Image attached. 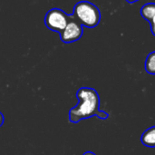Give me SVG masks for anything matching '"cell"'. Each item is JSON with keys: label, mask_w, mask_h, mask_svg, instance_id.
Masks as SVG:
<instances>
[{"label": "cell", "mask_w": 155, "mask_h": 155, "mask_svg": "<svg viewBox=\"0 0 155 155\" xmlns=\"http://www.w3.org/2000/svg\"><path fill=\"white\" fill-rule=\"evenodd\" d=\"M78 104L69 111V121L77 124L82 120L97 116L106 120L109 114L100 110V97L96 90L90 87H82L76 93Z\"/></svg>", "instance_id": "cell-1"}, {"label": "cell", "mask_w": 155, "mask_h": 155, "mask_svg": "<svg viewBox=\"0 0 155 155\" xmlns=\"http://www.w3.org/2000/svg\"><path fill=\"white\" fill-rule=\"evenodd\" d=\"M145 71L150 74H155V51L149 54L146 58Z\"/></svg>", "instance_id": "cell-7"}, {"label": "cell", "mask_w": 155, "mask_h": 155, "mask_svg": "<svg viewBox=\"0 0 155 155\" xmlns=\"http://www.w3.org/2000/svg\"><path fill=\"white\" fill-rule=\"evenodd\" d=\"M142 143L149 148H155V126L145 130L141 136Z\"/></svg>", "instance_id": "cell-5"}, {"label": "cell", "mask_w": 155, "mask_h": 155, "mask_svg": "<svg viewBox=\"0 0 155 155\" xmlns=\"http://www.w3.org/2000/svg\"><path fill=\"white\" fill-rule=\"evenodd\" d=\"M149 23H150V25H151V31H152L153 35L155 36V15Z\"/></svg>", "instance_id": "cell-8"}, {"label": "cell", "mask_w": 155, "mask_h": 155, "mask_svg": "<svg viewBox=\"0 0 155 155\" xmlns=\"http://www.w3.org/2000/svg\"><path fill=\"white\" fill-rule=\"evenodd\" d=\"M141 15L147 22H150L155 15V3H147L141 8Z\"/></svg>", "instance_id": "cell-6"}, {"label": "cell", "mask_w": 155, "mask_h": 155, "mask_svg": "<svg viewBox=\"0 0 155 155\" xmlns=\"http://www.w3.org/2000/svg\"><path fill=\"white\" fill-rule=\"evenodd\" d=\"M83 34V25L73 15H70V19L68 21L67 25L60 33V38L63 43L71 44L79 40L82 37Z\"/></svg>", "instance_id": "cell-4"}, {"label": "cell", "mask_w": 155, "mask_h": 155, "mask_svg": "<svg viewBox=\"0 0 155 155\" xmlns=\"http://www.w3.org/2000/svg\"><path fill=\"white\" fill-rule=\"evenodd\" d=\"M70 15L59 8L49 10L45 16V25L49 30L61 33L68 24Z\"/></svg>", "instance_id": "cell-3"}, {"label": "cell", "mask_w": 155, "mask_h": 155, "mask_svg": "<svg viewBox=\"0 0 155 155\" xmlns=\"http://www.w3.org/2000/svg\"><path fill=\"white\" fill-rule=\"evenodd\" d=\"M4 115H3V114L0 112V127L3 125V124H4Z\"/></svg>", "instance_id": "cell-9"}, {"label": "cell", "mask_w": 155, "mask_h": 155, "mask_svg": "<svg viewBox=\"0 0 155 155\" xmlns=\"http://www.w3.org/2000/svg\"><path fill=\"white\" fill-rule=\"evenodd\" d=\"M128 3H130V4H133V3H135V2H138L139 0H126Z\"/></svg>", "instance_id": "cell-11"}, {"label": "cell", "mask_w": 155, "mask_h": 155, "mask_svg": "<svg viewBox=\"0 0 155 155\" xmlns=\"http://www.w3.org/2000/svg\"><path fill=\"white\" fill-rule=\"evenodd\" d=\"M83 26L94 28L101 21V12L99 8L91 2L80 1L74 7L72 15Z\"/></svg>", "instance_id": "cell-2"}, {"label": "cell", "mask_w": 155, "mask_h": 155, "mask_svg": "<svg viewBox=\"0 0 155 155\" xmlns=\"http://www.w3.org/2000/svg\"><path fill=\"white\" fill-rule=\"evenodd\" d=\"M83 155H96L94 153H93V152H85L84 153Z\"/></svg>", "instance_id": "cell-10"}]
</instances>
